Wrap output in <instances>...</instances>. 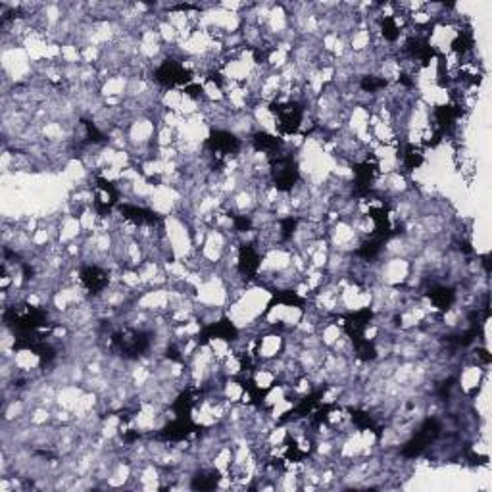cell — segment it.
Masks as SVG:
<instances>
[{"label": "cell", "instance_id": "cell-19", "mask_svg": "<svg viewBox=\"0 0 492 492\" xmlns=\"http://www.w3.org/2000/svg\"><path fill=\"white\" fill-rule=\"evenodd\" d=\"M425 162V150L416 145H408L406 149L402 150V164L404 167L411 171V169H418L421 164Z\"/></svg>", "mask_w": 492, "mask_h": 492}, {"label": "cell", "instance_id": "cell-5", "mask_svg": "<svg viewBox=\"0 0 492 492\" xmlns=\"http://www.w3.org/2000/svg\"><path fill=\"white\" fill-rule=\"evenodd\" d=\"M154 79H156V83H160L162 87H167V89H171V87H186V85H191L195 81L193 72L189 67H185L181 62H177V60H164L156 67Z\"/></svg>", "mask_w": 492, "mask_h": 492}, {"label": "cell", "instance_id": "cell-14", "mask_svg": "<svg viewBox=\"0 0 492 492\" xmlns=\"http://www.w3.org/2000/svg\"><path fill=\"white\" fill-rule=\"evenodd\" d=\"M427 298L438 312H448L450 308L454 306L456 290L452 287H446V285H435L427 290Z\"/></svg>", "mask_w": 492, "mask_h": 492}, {"label": "cell", "instance_id": "cell-25", "mask_svg": "<svg viewBox=\"0 0 492 492\" xmlns=\"http://www.w3.org/2000/svg\"><path fill=\"white\" fill-rule=\"evenodd\" d=\"M233 225L239 233H248L252 229V220L248 215H233Z\"/></svg>", "mask_w": 492, "mask_h": 492}, {"label": "cell", "instance_id": "cell-24", "mask_svg": "<svg viewBox=\"0 0 492 492\" xmlns=\"http://www.w3.org/2000/svg\"><path fill=\"white\" fill-rule=\"evenodd\" d=\"M275 302H279V304H285V306H302V304H304V298L300 297L298 292L285 290V292H279V295H275Z\"/></svg>", "mask_w": 492, "mask_h": 492}, {"label": "cell", "instance_id": "cell-20", "mask_svg": "<svg viewBox=\"0 0 492 492\" xmlns=\"http://www.w3.org/2000/svg\"><path fill=\"white\" fill-rule=\"evenodd\" d=\"M220 473L217 471H214V469H210V471H200V473H196L195 477H193V483H191V486L195 489V491H212V489H215L217 484H220Z\"/></svg>", "mask_w": 492, "mask_h": 492}, {"label": "cell", "instance_id": "cell-3", "mask_svg": "<svg viewBox=\"0 0 492 492\" xmlns=\"http://www.w3.org/2000/svg\"><path fill=\"white\" fill-rule=\"evenodd\" d=\"M111 344L127 360H137L150 348V334L140 329H123L111 336Z\"/></svg>", "mask_w": 492, "mask_h": 492}, {"label": "cell", "instance_id": "cell-1", "mask_svg": "<svg viewBox=\"0 0 492 492\" xmlns=\"http://www.w3.org/2000/svg\"><path fill=\"white\" fill-rule=\"evenodd\" d=\"M270 173L277 193H290L300 181L297 160L292 158V154L285 152H279L277 156L270 158Z\"/></svg>", "mask_w": 492, "mask_h": 492}, {"label": "cell", "instance_id": "cell-13", "mask_svg": "<svg viewBox=\"0 0 492 492\" xmlns=\"http://www.w3.org/2000/svg\"><path fill=\"white\" fill-rule=\"evenodd\" d=\"M252 147L258 150V152H264L268 158H273L277 156L281 152V147H283V140L277 135H271V133H266V131H258L252 135Z\"/></svg>", "mask_w": 492, "mask_h": 492}, {"label": "cell", "instance_id": "cell-23", "mask_svg": "<svg viewBox=\"0 0 492 492\" xmlns=\"http://www.w3.org/2000/svg\"><path fill=\"white\" fill-rule=\"evenodd\" d=\"M387 85H389V81H387L385 77H377V75H365V77H362V83H360V87H362V91H365V93H377V91L385 89Z\"/></svg>", "mask_w": 492, "mask_h": 492}, {"label": "cell", "instance_id": "cell-6", "mask_svg": "<svg viewBox=\"0 0 492 492\" xmlns=\"http://www.w3.org/2000/svg\"><path fill=\"white\" fill-rule=\"evenodd\" d=\"M206 149L210 150L217 160L227 158V156H235L239 154L242 149L241 139L225 129H215L210 133V137L206 139Z\"/></svg>", "mask_w": 492, "mask_h": 492}, {"label": "cell", "instance_id": "cell-10", "mask_svg": "<svg viewBox=\"0 0 492 492\" xmlns=\"http://www.w3.org/2000/svg\"><path fill=\"white\" fill-rule=\"evenodd\" d=\"M261 266L260 252L252 244H242L239 248V271L244 279H254L258 275Z\"/></svg>", "mask_w": 492, "mask_h": 492}, {"label": "cell", "instance_id": "cell-17", "mask_svg": "<svg viewBox=\"0 0 492 492\" xmlns=\"http://www.w3.org/2000/svg\"><path fill=\"white\" fill-rule=\"evenodd\" d=\"M350 419H352V423L360 429V431H373L375 435H381V431H379V427H377V423H375V419H373L370 411L358 408L350 409Z\"/></svg>", "mask_w": 492, "mask_h": 492}, {"label": "cell", "instance_id": "cell-26", "mask_svg": "<svg viewBox=\"0 0 492 492\" xmlns=\"http://www.w3.org/2000/svg\"><path fill=\"white\" fill-rule=\"evenodd\" d=\"M183 93H185L186 96H191V98H195V100H200V98H202V93H204V89H202L200 85H196L195 81H193L191 85L183 87Z\"/></svg>", "mask_w": 492, "mask_h": 492}, {"label": "cell", "instance_id": "cell-12", "mask_svg": "<svg viewBox=\"0 0 492 492\" xmlns=\"http://www.w3.org/2000/svg\"><path fill=\"white\" fill-rule=\"evenodd\" d=\"M118 208H120L123 220L135 223V225H156V223L162 222L156 212H152L149 208H142V206L120 204Z\"/></svg>", "mask_w": 492, "mask_h": 492}, {"label": "cell", "instance_id": "cell-22", "mask_svg": "<svg viewBox=\"0 0 492 492\" xmlns=\"http://www.w3.org/2000/svg\"><path fill=\"white\" fill-rule=\"evenodd\" d=\"M297 229H298V217H295V215L283 217V220L279 222V235H281L283 241H290V239L295 237Z\"/></svg>", "mask_w": 492, "mask_h": 492}, {"label": "cell", "instance_id": "cell-8", "mask_svg": "<svg viewBox=\"0 0 492 492\" xmlns=\"http://www.w3.org/2000/svg\"><path fill=\"white\" fill-rule=\"evenodd\" d=\"M372 319H373L372 308H362V310L350 312V314L343 319L344 333H346V336H348L350 341L362 339V336H365L367 327L372 325Z\"/></svg>", "mask_w": 492, "mask_h": 492}, {"label": "cell", "instance_id": "cell-15", "mask_svg": "<svg viewBox=\"0 0 492 492\" xmlns=\"http://www.w3.org/2000/svg\"><path fill=\"white\" fill-rule=\"evenodd\" d=\"M196 396L193 390H183L171 404V409L175 414V418H193V409L196 408Z\"/></svg>", "mask_w": 492, "mask_h": 492}, {"label": "cell", "instance_id": "cell-2", "mask_svg": "<svg viewBox=\"0 0 492 492\" xmlns=\"http://www.w3.org/2000/svg\"><path fill=\"white\" fill-rule=\"evenodd\" d=\"M270 111L277 120V131L281 137L295 135L304 120V108L297 100H275L270 104Z\"/></svg>", "mask_w": 492, "mask_h": 492}, {"label": "cell", "instance_id": "cell-16", "mask_svg": "<svg viewBox=\"0 0 492 492\" xmlns=\"http://www.w3.org/2000/svg\"><path fill=\"white\" fill-rule=\"evenodd\" d=\"M473 47H475L473 31H471L469 28L460 29L458 35H456V39L452 41V50H454L458 56H465L473 50Z\"/></svg>", "mask_w": 492, "mask_h": 492}, {"label": "cell", "instance_id": "cell-4", "mask_svg": "<svg viewBox=\"0 0 492 492\" xmlns=\"http://www.w3.org/2000/svg\"><path fill=\"white\" fill-rule=\"evenodd\" d=\"M440 431H442V427H440V421L437 418L425 419L421 423V427L418 429V433L409 438L406 445L402 446L400 454L404 456V458H418L437 440Z\"/></svg>", "mask_w": 492, "mask_h": 492}, {"label": "cell", "instance_id": "cell-21", "mask_svg": "<svg viewBox=\"0 0 492 492\" xmlns=\"http://www.w3.org/2000/svg\"><path fill=\"white\" fill-rule=\"evenodd\" d=\"M400 33H402V31H400V23L396 21L394 16H385V18L381 19V35L385 41L394 43V41H398Z\"/></svg>", "mask_w": 492, "mask_h": 492}, {"label": "cell", "instance_id": "cell-7", "mask_svg": "<svg viewBox=\"0 0 492 492\" xmlns=\"http://www.w3.org/2000/svg\"><path fill=\"white\" fill-rule=\"evenodd\" d=\"M200 431H202V427L196 425L193 418H175L160 431L158 438L166 440V442H181V440L191 438L193 435H198Z\"/></svg>", "mask_w": 492, "mask_h": 492}, {"label": "cell", "instance_id": "cell-11", "mask_svg": "<svg viewBox=\"0 0 492 492\" xmlns=\"http://www.w3.org/2000/svg\"><path fill=\"white\" fill-rule=\"evenodd\" d=\"M79 279H81V285L93 295L103 292L104 288L108 287V281H110L108 273L98 266H85L79 273Z\"/></svg>", "mask_w": 492, "mask_h": 492}, {"label": "cell", "instance_id": "cell-18", "mask_svg": "<svg viewBox=\"0 0 492 492\" xmlns=\"http://www.w3.org/2000/svg\"><path fill=\"white\" fill-rule=\"evenodd\" d=\"M352 346L356 358L362 360V362H373V360L377 358V346H375L373 341L365 339V336L352 341Z\"/></svg>", "mask_w": 492, "mask_h": 492}, {"label": "cell", "instance_id": "cell-9", "mask_svg": "<svg viewBox=\"0 0 492 492\" xmlns=\"http://www.w3.org/2000/svg\"><path fill=\"white\" fill-rule=\"evenodd\" d=\"M237 336H239V329L233 325L229 319H220L217 323L208 325L204 331H202V333L198 334V343L206 344V343H210V341H214V339L235 341Z\"/></svg>", "mask_w": 492, "mask_h": 492}]
</instances>
